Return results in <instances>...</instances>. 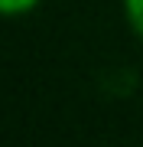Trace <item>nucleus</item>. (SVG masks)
<instances>
[{
	"label": "nucleus",
	"mask_w": 143,
	"mask_h": 147,
	"mask_svg": "<svg viewBox=\"0 0 143 147\" xmlns=\"http://www.w3.org/2000/svg\"><path fill=\"white\" fill-rule=\"evenodd\" d=\"M39 0H0V16L13 20V16H26L29 10H36Z\"/></svg>",
	"instance_id": "obj_2"
},
{
	"label": "nucleus",
	"mask_w": 143,
	"mask_h": 147,
	"mask_svg": "<svg viewBox=\"0 0 143 147\" xmlns=\"http://www.w3.org/2000/svg\"><path fill=\"white\" fill-rule=\"evenodd\" d=\"M124 16H127V26L143 42V0H124Z\"/></svg>",
	"instance_id": "obj_1"
}]
</instances>
